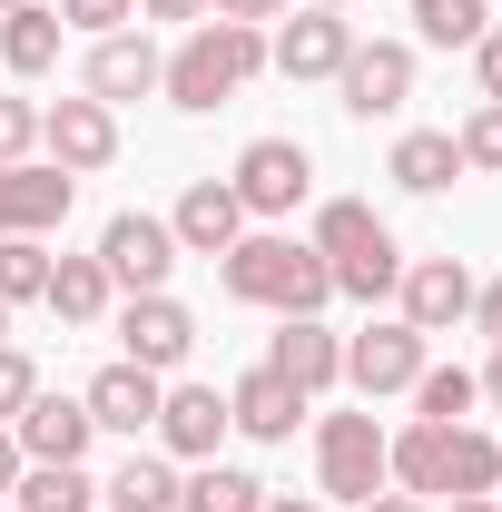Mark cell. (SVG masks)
I'll return each mask as SVG.
<instances>
[{
  "label": "cell",
  "mask_w": 502,
  "mask_h": 512,
  "mask_svg": "<svg viewBox=\"0 0 502 512\" xmlns=\"http://www.w3.org/2000/svg\"><path fill=\"white\" fill-rule=\"evenodd\" d=\"M384 483L414 493V503L424 493H453V503L463 493H502V444L473 434V424H424L414 414L404 434H384Z\"/></svg>",
  "instance_id": "1"
},
{
  "label": "cell",
  "mask_w": 502,
  "mask_h": 512,
  "mask_svg": "<svg viewBox=\"0 0 502 512\" xmlns=\"http://www.w3.org/2000/svg\"><path fill=\"white\" fill-rule=\"evenodd\" d=\"M217 286L237 306H266V316H325V296H335L325 256L306 237H276V227H256V237H237V247L217 256Z\"/></svg>",
  "instance_id": "2"
},
{
  "label": "cell",
  "mask_w": 502,
  "mask_h": 512,
  "mask_svg": "<svg viewBox=\"0 0 502 512\" xmlns=\"http://www.w3.org/2000/svg\"><path fill=\"white\" fill-rule=\"evenodd\" d=\"M256 69H266V30H247V20H197L188 40L168 50V69H158V99L188 109V119H207V109H227L247 89Z\"/></svg>",
  "instance_id": "3"
},
{
  "label": "cell",
  "mask_w": 502,
  "mask_h": 512,
  "mask_svg": "<svg viewBox=\"0 0 502 512\" xmlns=\"http://www.w3.org/2000/svg\"><path fill=\"white\" fill-rule=\"evenodd\" d=\"M315 256H325V276H335V296H394V276H404V247H394V227H384L365 197H325L315 207Z\"/></svg>",
  "instance_id": "4"
},
{
  "label": "cell",
  "mask_w": 502,
  "mask_h": 512,
  "mask_svg": "<svg viewBox=\"0 0 502 512\" xmlns=\"http://www.w3.org/2000/svg\"><path fill=\"white\" fill-rule=\"evenodd\" d=\"M315 493H325V503H375L384 493V424H375V404L315 424Z\"/></svg>",
  "instance_id": "5"
},
{
  "label": "cell",
  "mask_w": 502,
  "mask_h": 512,
  "mask_svg": "<svg viewBox=\"0 0 502 512\" xmlns=\"http://www.w3.org/2000/svg\"><path fill=\"white\" fill-rule=\"evenodd\" d=\"M99 266H109V286H119V296H158V286L178 276V237H168V217L119 207V217L99 227Z\"/></svg>",
  "instance_id": "6"
},
{
  "label": "cell",
  "mask_w": 502,
  "mask_h": 512,
  "mask_svg": "<svg viewBox=\"0 0 502 512\" xmlns=\"http://www.w3.org/2000/svg\"><path fill=\"white\" fill-rule=\"evenodd\" d=\"M424 345H434V335H414V325H404V316L365 325V335H345V384H355L365 404H384V394H414V375L434 365Z\"/></svg>",
  "instance_id": "7"
},
{
  "label": "cell",
  "mask_w": 502,
  "mask_h": 512,
  "mask_svg": "<svg viewBox=\"0 0 502 512\" xmlns=\"http://www.w3.org/2000/svg\"><path fill=\"white\" fill-rule=\"evenodd\" d=\"M237 207L247 217H296L315 188V158H306V138H247V158H237Z\"/></svg>",
  "instance_id": "8"
},
{
  "label": "cell",
  "mask_w": 502,
  "mask_h": 512,
  "mask_svg": "<svg viewBox=\"0 0 502 512\" xmlns=\"http://www.w3.org/2000/svg\"><path fill=\"white\" fill-rule=\"evenodd\" d=\"M345 119H394L414 99V40H355V60L335 69Z\"/></svg>",
  "instance_id": "9"
},
{
  "label": "cell",
  "mask_w": 502,
  "mask_h": 512,
  "mask_svg": "<svg viewBox=\"0 0 502 512\" xmlns=\"http://www.w3.org/2000/svg\"><path fill=\"white\" fill-rule=\"evenodd\" d=\"M394 296H404V325L414 335H453V325L473 316V266L463 256H404Z\"/></svg>",
  "instance_id": "10"
},
{
  "label": "cell",
  "mask_w": 502,
  "mask_h": 512,
  "mask_svg": "<svg viewBox=\"0 0 502 512\" xmlns=\"http://www.w3.org/2000/svg\"><path fill=\"white\" fill-rule=\"evenodd\" d=\"M40 148H50V168H69V178H99V168L119 158V109H99V99H50V109H40Z\"/></svg>",
  "instance_id": "11"
},
{
  "label": "cell",
  "mask_w": 502,
  "mask_h": 512,
  "mask_svg": "<svg viewBox=\"0 0 502 512\" xmlns=\"http://www.w3.org/2000/svg\"><path fill=\"white\" fill-rule=\"evenodd\" d=\"M119 345H128V365H148V375H178L197 355V316L158 286V296H128L119 306Z\"/></svg>",
  "instance_id": "12"
},
{
  "label": "cell",
  "mask_w": 502,
  "mask_h": 512,
  "mask_svg": "<svg viewBox=\"0 0 502 512\" xmlns=\"http://www.w3.org/2000/svg\"><path fill=\"white\" fill-rule=\"evenodd\" d=\"M10 444H20V463H89L99 424H89L79 394H30V404L10 414Z\"/></svg>",
  "instance_id": "13"
},
{
  "label": "cell",
  "mask_w": 502,
  "mask_h": 512,
  "mask_svg": "<svg viewBox=\"0 0 502 512\" xmlns=\"http://www.w3.org/2000/svg\"><path fill=\"white\" fill-rule=\"evenodd\" d=\"M345 60H355V20L345 10H315V0L266 40V69H286V79H335Z\"/></svg>",
  "instance_id": "14"
},
{
  "label": "cell",
  "mask_w": 502,
  "mask_h": 512,
  "mask_svg": "<svg viewBox=\"0 0 502 512\" xmlns=\"http://www.w3.org/2000/svg\"><path fill=\"white\" fill-rule=\"evenodd\" d=\"M158 394H168V375H148V365H99V375H89V394H79V404H89V424H99V434H128V444H138V434H158Z\"/></svg>",
  "instance_id": "15"
},
{
  "label": "cell",
  "mask_w": 502,
  "mask_h": 512,
  "mask_svg": "<svg viewBox=\"0 0 502 512\" xmlns=\"http://www.w3.org/2000/svg\"><path fill=\"white\" fill-rule=\"evenodd\" d=\"M266 365H276V375H286V384L315 404L325 384H345V335H335L325 316H276V345H266Z\"/></svg>",
  "instance_id": "16"
},
{
  "label": "cell",
  "mask_w": 502,
  "mask_h": 512,
  "mask_svg": "<svg viewBox=\"0 0 502 512\" xmlns=\"http://www.w3.org/2000/svg\"><path fill=\"white\" fill-rule=\"evenodd\" d=\"M227 434H237V424H227V394H217V384H168V394H158V444L178 453V463H217Z\"/></svg>",
  "instance_id": "17"
},
{
  "label": "cell",
  "mask_w": 502,
  "mask_h": 512,
  "mask_svg": "<svg viewBox=\"0 0 502 512\" xmlns=\"http://www.w3.org/2000/svg\"><path fill=\"white\" fill-rule=\"evenodd\" d=\"M69 197H79V178L69 168H0V237H50L69 217Z\"/></svg>",
  "instance_id": "18"
},
{
  "label": "cell",
  "mask_w": 502,
  "mask_h": 512,
  "mask_svg": "<svg viewBox=\"0 0 502 512\" xmlns=\"http://www.w3.org/2000/svg\"><path fill=\"white\" fill-rule=\"evenodd\" d=\"M227 424H237L247 444H286V434L306 424V394L276 375V365H256V375H237V384H227Z\"/></svg>",
  "instance_id": "19"
},
{
  "label": "cell",
  "mask_w": 502,
  "mask_h": 512,
  "mask_svg": "<svg viewBox=\"0 0 502 512\" xmlns=\"http://www.w3.org/2000/svg\"><path fill=\"white\" fill-rule=\"evenodd\" d=\"M158 69H168V50H158L148 30H109V40L89 50V99H99V109L148 99V89H158Z\"/></svg>",
  "instance_id": "20"
},
{
  "label": "cell",
  "mask_w": 502,
  "mask_h": 512,
  "mask_svg": "<svg viewBox=\"0 0 502 512\" xmlns=\"http://www.w3.org/2000/svg\"><path fill=\"white\" fill-rule=\"evenodd\" d=\"M168 237H178V256H227L237 237H247L237 188H227V178H197V188L178 197V217H168Z\"/></svg>",
  "instance_id": "21"
},
{
  "label": "cell",
  "mask_w": 502,
  "mask_h": 512,
  "mask_svg": "<svg viewBox=\"0 0 502 512\" xmlns=\"http://www.w3.org/2000/svg\"><path fill=\"white\" fill-rule=\"evenodd\" d=\"M384 178L404 197H443L453 178H463V148H453V128H404L394 138V158H384Z\"/></svg>",
  "instance_id": "22"
},
{
  "label": "cell",
  "mask_w": 502,
  "mask_h": 512,
  "mask_svg": "<svg viewBox=\"0 0 502 512\" xmlns=\"http://www.w3.org/2000/svg\"><path fill=\"white\" fill-rule=\"evenodd\" d=\"M60 10L50 0H20V10H0V69H20V79H50L60 69Z\"/></svg>",
  "instance_id": "23"
},
{
  "label": "cell",
  "mask_w": 502,
  "mask_h": 512,
  "mask_svg": "<svg viewBox=\"0 0 502 512\" xmlns=\"http://www.w3.org/2000/svg\"><path fill=\"white\" fill-rule=\"evenodd\" d=\"M109 296H119V286H109L99 256H50V296H40V306H50L60 325H99V316H109Z\"/></svg>",
  "instance_id": "24"
},
{
  "label": "cell",
  "mask_w": 502,
  "mask_h": 512,
  "mask_svg": "<svg viewBox=\"0 0 502 512\" xmlns=\"http://www.w3.org/2000/svg\"><path fill=\"white\" fill-rule=\"evenodd\" d=\"M99 503H109V512H178V463L128 444V463L99 483Z\"/></svg>",
  "instance_id": "25"
},
{
  "label": "cell",
  "mask_w": 502,
  "mask_h": 512,
  "mask_svg": "<svg viewBox=\"0 0 502 512\" xmlns=\"http://www.w3.org/2000/svg\"><path fill=\"white\" fill-rule=\"evenodd\" d=\"M10 512H99V483H89V463H20Z\"/></svg>",
  "instance_id": "26"
},
{
  "label": "cell",
  "mask_w": 502,
  "mask_h": 512,
  "mask_svg": "<svg viewBox=\"0 0 502 512\" xmlns=\"http://www.w3.org/2000/svg\"><path fill=\"white\" fill-rule=\"evenodd\" d=\"M178 512H266V483L237 463H197V473H178Z\"/></svg>",
  "instance_id": "27"
},
{
  "label": "cell",
  "mask_w": 502,
  "mask_h": 512,
  "mask_svg": "<svg viewBox=\"0 0 502 512\" xmlns=\"http://www.w3.org/2000/svg\"><path fill=\"white\" fill-rule=\"evenodd\" d=\"M493 30V0H414V40L424 50H473Z\"/></svg>",
  "instance_id": "28"
},
{
  "label": "cell",
  "mask_w": 502,
  "mask_h": 512,
  "mask_svg": "<svg viewBox=\"0 0 502 512\" xmlns=\"http://www.w3.org/2000/svg\"><path fill=\"white\" fill-rule=\"evenodd\" d=\"M473 404H483V375H463V365H424L414 375V414L424 424H463Z\"/></svg>",
  "instance_id": "29"
},
{
  "label": "cell",
  "mask_w": 502,
  "mask_h": 512,
  "mask_svg": "<svg viewBox=\"0 0 502 512\" xmlns=\"http://www.w3.org/2000/svg\"><path fill=\"white\" fill-rule=\"evenodd\" d=\"M50 296V247L40 237H0V306H40Z\"/></svg>",
  "instance_id": "30"
},
{
  "label": "cell",
  "mask_w": 502,
  "mask_h": 512,
  "mask_svg": "<svg viewBox=\"0 0 502 512\" xmlns=\"http://www.w3.org/2000/svg\"><path fill=\"white\" fill-rule=\"evenodd\" d=\"M453 148H463V168H483V178H502V99H483L473 119L453 128Z\"/></svg>",
  "instance_id": "31"
},
{
  "label": "cell",
  "mask_w": 502,
  "mask_h": 512,
  "mask_svg": "<svg viewBox=\"0 0 502 512\" xmlns=\"http://www.w3.org/2000/svg\"><path fill=\"white\" fill-rule=\"evenodd\" d=\"M138 20V0H60V30H89V40H109Z\"/></svg>",
  "instance_id": "32"
},
{
  "label": "cell",
  "mask_w": 502,
  "mask_h": 512,
  "mask_svg": "<svg viewBox=\"0 0 502 512\" xmlns=\"http://www.w3.org/2000/svg\"><path fill=\"white\" fill-rule=\"evenodd\" d=\"M30 148H40V109L30 99H0V168H20Z\"/></svg>",
  "instance_id": "33"
},
{
  "label": "cell",
  "mask_w": 502,
  "mask_h": 512,
  "mask_svg": "<svg viewBox=\"0 0 502 512\" xmlns=\"http://www.w3.org/2000/svg\"><path fill=\"white\" fill-rule=\"evenodd\" d=\"M30 394H40V375H30V355H20V345H0V424H10V414H20Z\"/></svg>",
  "instance_id": "34"
},
{
  "label": "cell",
  "mask_w": 502,
  "mask_h": 512,
  "mask_svg": "<svg viewBox=\"0 0 502 512\" xmlns=\"http://www.w3.org/2000/svg\"><path fill=\"white\" fill-rule=\"evenodd\" d=\"M286 10H296V0H217L207 20H247V30H266V20H286Z\"/></svg>",
  "instance_id": "35"
},
{
  "label": "cell",
  "mask_w": 502,
  "mask_h": 512,
  "mask_svg": "<svg viewBox=\"0 0 502 512\" xmlns=\"http://www.w3.org/2000/svg\"><path fill=\"white\" fill-rule=\"evenodd\" d=\"M473 79H483V99H502V30L473 40Z\"/></svg>",
  "instance_id": "36"
},
{
  "label": "cell",
  "mask_w": 502,
  "mask_h": 512,
  "mask_svg": "<svg viewBox=\"0 0 502 512\" xmlns=\"http://www.w3.org/2000/svg\"><path fill=\"white\" fill-rule=\"evenodd\" d=\"M207 10H217V0H138V20H188V30L207 20Z\"/></svg>",
  "instance_id": "37"
},
{
  "label": "cell",
  "mask_w": 502,
  "mask_h": 512,
  "mask_svg": "<svg viewBox=\"0 0 502 512\" xmlns=\"http://www.w3.org/2000/svg\"><path fill=\"white\" fill-rule=\"evenodd\" d=\"M473 325H483V335L502 345V276H493V286H473Z\"/></svg>",
  "instance_id": "38"
},
{
  "label": "cell",
  "mask_w": 502,
  "mask_h": 512,
  "mask_svg": "<svg viewBox=\"0 0 502 512\" xmlns=\"http://www.w3.org/2000/svg\"><path fill=\"white\" fill-rule=\"evenodd\" d=\"M355 512H434V503H414V493H394V483H384L375 503H355Z\"/></svg>",
  "instance_id": "39"
},
{
  "label": "cell",
  "mask_w": 502,
  "mask_h": 512,
  "mask_svg": "<svg viewBox=\"0 0 502 512\" xmlns=\"http://www.w3.org/2000/svg\"><path fill=\"white\" fill-rule=\"evenodd\" d=\"M20 483V444H10V424H0V493Z\"/></svg>",
  "instance_id": "40"
},
{
  "label": "cell",
  "mask_w": 502,
  "mask_h": 512,
  "mask_svg": "<svg viewBox=\"0 0 502 512\" xmlns=\"http://www.w3.org/2000/svg\"><path fill=\"white\" fill-rule=\"evenodd\" d=\"M443 512H502V503H493V493H463V503H443Z\"/></svg>",
  "instance_id": "41"
},
{
  "label": "cell",
  "mask_w": 502,
  "mask_h": 512,
  "mask_svg": "<svg viewBox=\"0 0 502 512\" xmlns=\"http://www.w3.org/2000/svg\"><path fill=\"white\" fill-rule=\"evenodd\" d=\"M266 512H325V503H296V493H266Z\"/></svg>",
  "instance_id": "42"
},
{
  "label": "cell",
  "mask_w": 502,
  "mask_h": 512,
  "mask_svg": "<svg viewBox=\"0 0 502 512\" xmlns=\"http://www.w3.org/2000/svg\"><path fill=\"white\" fill-rule=\"evenodd\" d=\"M483 394H493V404H502V345H493V365H483Z\"/></svg>",
  "instance_id": "43"
},
{
  "label": "cell",
  "mask_w": 502,
  "mask_h": 512,
  "mask_svg": "<svg viewBox=\"0 0 502 512\" xmlns=\"http://www.w3.org/2000/svg\"><path fill=\"white\" fill-rule=\"evenodd\" d=\"M315 10H355V0H315Z\"/></svg>",
  "instance_id": "44"
},
{
  "label": "cell",
  "mask_w": 502,
  "mask_h": 512,
  "mask_svg": "<svg viewBox=\"0 0 502 512\" xmlns=\"http://www.w3.org/2000/svg\"><path fill=\"white\" fill-rule=\"evenodd\" d=\"M0 335H10V306H0Z\"/></svg>",
  "instance_id": "45"
},
{
  "label": "cell",
  "mask_w": 502,
  "mask_h": 512,
  "mask_svg": "<svg viewBox=\"0 0 502 512\" xmlns=\"http://www.w3.org/2000/svg\"><path fill=\"white\" fill-rule=\"evenodd\" d=\"M0 10H20V0H0Z\"/></svg>",
  "instance_id": "46"
},
{
  "label": "cell",
  "mask_w": 502,
  "mask_h": 512,
  "mask_svg": "<svg viewBox=\"0 0 502 512\" xmlns=\"http://www.w3.org/2000/svg\"><path fill=\"white\" fill-rule=\"evenodd\" d=\"M493 503H502V493H493Z\"/></svg>",
  "instance_id": "47"
},
{
  "label": "cell",
  "mask_w": 502,
  "mask_h": 512,
  "mask_svg": "<svg viewBox=\"0 0 502 512\" xmlns=\"http://www.w3.org/2000/svg\"><path fill=\"white\" fill-rule=\"evenodd\" d=\"M493 444H502V434H493Z\"/></svg>",
  "instance_id": "48"
}]
</instances>
